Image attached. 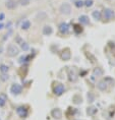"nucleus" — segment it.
Masks as SVG:
<instances>
[{
  "label": "nucleus",
  "mask_w": 115,
  "mask_h": 120,
  "mask_svg": "<svg viewBox=\"0 0 115 120\" xmlns=\"http://www.w3.org/2000/svg\"><path fill=\"white\" fill-rule=\"evenodd\" d=\"M84 5L88 6V7L92 6V5H93V0H86V3H84Z\"/></svg>",
  "instance_id": "412c9836"
},
{
  "label": "nucleus",
  "mask_w": 115,
  "mask_h": 120,
  "mask_svg": "<svg viewBox=\"0 0 115 120\" xmlns=\"http://www.w3.org/2000/svg\"><path fill=\"white\" fill-rule=\"evenodd\" d=\"M51 114H52V116L54 117V118H57V119L61 118V116H62V113L59 109H54L52 112H51Z\"/></svg>",
  "instance_id": "9d476101"
},
{
  "label": "nucleus",
  "mask_w": 115,
  "mask_h": 120,
  "mask_svg": "<svg viewBox=\"0 0 115 120\" xmlns=\"http://www.w3.org/2000/svg\"><path fill=\"white\" fill-rule=\"evenodd\" d=\"M96 112H97V109H96L95 107H90V108H88V110H87L88 115H90V116L95 115Z\"/></svg>",
  "instance_id": "2eb2a0df"
},
{
  "label": "nucleus",
  "mask_w": 115,
  "mask_h": 120,
  "mask_svg": "<svg viewBox=\"0 0 115 120\" xmlns=\"http://www.w3.org/2000/svg\"><path fill=\"white\" fill-rule=\"evenodd\" d=\"M30 26H31V22H30V20H25V22L22 23V29L23 30H28Z\"/></svg>",
  "instance_id": "f3484780"
},
{
  "label": "nucleus",
  "mask_w": 115,
  "mask_h": 120,
  "mask_svg": "<svg viewBox=\"0 0 115 120\" xmlns=\"http://www.w3.org/2000/svg\"><path fill=\"white\" fill-rule=\"evenodd\" d=\"M10 93L12 95H19L20 93H22V86H20L19 85H17V83H14V85L11 86V88H10Z\"/></svg>",
  "instance_id": "f03ea898"
},
{
  "label": "nucleus",
  "mask_w": 115,
  "mask_h": 120,
  "mask_svg": "<svg viewBox=\"0 0 115 120\" xmlns=\"http://www.w3.org/2000/svg\"><path fill=\"white\" fill-rule=\"evenodd\" d=\"M7 101V97L5 94H0V107H3Z\"/></svg>",
  "instance_id": "9b49d317"
},
{
  "label": "nucleus",
  "mask_w": 115,
  "mask_h": 120,
  "mask_svg": "<svg viewBox=\"0 0 115 120\" xmlns=\"http://www.w3.org/2000/svg\"><path fill=\"white\" fill-rule=\"evenodd\" d=\"M16 113L17 115H19V117H22V118H25V117H27V115H28V109H27L26 107H19L16 109Z\"/></svg>",
  "instance_id": "20e7f679"
},
{
  "label": "nucleus",
  "mask_w": 115,
  "mask_h": 120,
  "mask_svg": "<svg viewBox=\"0 0 115 120\" xmlns=\"http://www.w3.org/2000/svg\"><path fill=\"white\" fill-rule=\"evenodd\" d=\"M26 59H27L26 56H22V57L19 58V63H23V61H26Z\"/></svg>",
  "instance_id": "393cba45"
},
{
  "label": "nucleus",
  "mask_w": 115,
  "mask_h": 120,
  "mask_svg": "<svg viewBox=\"0 0 115 120\" xmlns=\"http://www.w3.org/2000/svg\"><path fill=\"white\" fill-rule=\"evenodd\" d=\"M93 16H94V19H95L100 20V19H101L102 14H101V12H100L99 10H95V11L93 12Z\"/></svg>",
  "instance_id": "dca6fc26"
},
{
  "label": "nucleus",
  "mask_w": 115,
  "mask_h": 120,
  "mask_svg": "<svg viewBox=\"0 0 115 120\" xmlns=\"http://www.w3.org/2000/svg\"><path fill=\"white\" fill-rule=\"evenodd\" d=\"M89 98H90V102H93V100H94V97H93V96L91 95V94L88 95V99H89Z\"/></svg>",
  "instance_id": "a878e982"
},
{
  "label": "nucleus",
  "mask_w": 115,
  "mask_h": 120,
  "mask_svg": "<svg viewBox=\"0 0 115 120\" xmlns=\"http://www.w3.org/2000/svg\"><path fill=\"white\" fill-rule=\"evenodd\" d=\"M19 50L15 45H9L7 48V56H9V57L16 56L19 54Z\"/></svg>",
  "instance_id": "f257e3e1"
},
{
  "label": "nucleus",
  "mask_w": 115,
  "mask_h": 120,
  "mask_svg": "<svg viewBox=\"0 0 115 120\" xmlns=\"http://www.w3.org/2000/svg\"><path fill=\"white\" fill-rule=\"evenodd\" d=\"M3 23H1V22H0V30H2V29H3Z\"/></svg>",
  "instance_id": "cd10ccee"
},
{
  "label": "nucleus",
  "mask_w": 115,
  "mask_h": 120,
  "mask_svg": "<svg viewBox=\"0 0 115 120\" xmlns=\"http://www.w3.org/2000/svg\"><path fill=\"white\" fill-rule=\"evenodd\" d=\"M61 58L63 60H68L69 58H70V52H69V50H65L63 51V52L61 53Z\"/></svg>",
  "instance_id": "f8f14e48"
},
{
  "label": "nucleus",
  "mask_w": 115,
  "mask_h": 120,
  "mask_svg": "<svg viewBox=\"0 0 115 120\" xmlns=\"http://www.w3.org/2000/svg\"><path fill=\"white\" fill-rule=\"evenodd\" d=\"M16 1L15 0H7L6 2H5V6H6L8 9H14V8L16 7Z\"/></svg>",
  "instance_id": "0eeeda50"
},
{
  "label": "nucleus",
  "mask_w": 115,
  "mask_h": 120,
  "mask_svg": "<svg viewBox=\"0 0 115 120\" xmlns=\"http://www.w3.org/2000/svg\"><path fill=\"white\" fill-rule=\"evenodd\" d=\"M83 5H84L83 1H77V2H75V6H77V7H81Z\"/></svg>",
  "instance_id": "b1692460"
},
{
  "label": "nucleus",
  "mask_w": 115,
  "mask_h": 120,
  "mask_svg": "<svg viewBox=\"0 0 115 120\" xmlns=\"http://www.w3.org/2000/svg\"><path fill=\"white\" fill-rule=\"evenodd\" d=\"M52 33H53V29L51 28L50 26H45L43 28V34L45 36H49L52 34Z\"/></svg>",
  "instance_id": "1a4fd4ad"
},
{
  "label": "nucleus",
  "mask_w": 115,
  "mask_h": 120,
  "mask_svg": "<svg viewBox=\"0 0 115 120\" xmlns=\"http://www.w3.org/2000/svg\"><path fill=\"white\" fill-rule=\"evenodd\" d=\"M20 45H22V48H23V49L25 50V51H27V50L29 49V45L27 44V43H25V42H23V44H20Z\"/></svg>",
  "instance_id": "5701e85b"
},
{
  "label": "nucleus",
  "mask_w": 115,
  "mask_h": 120,
  "mask_svg": "<svg viewBox=\"0 0 115 120\" xmlns=\"http://www.w3.org/2000/svg\"><path fill=\"white\" fill-rule=\"evenodd\" d=\"M60 11H61L62 13H64V14H69V13H70V11H71L70 5H69L68 3L62 4L61 6H60Z\"/></svg>",
  "instance_id": "423d86ee"
},
{
  "label": "nucleus",
  "mask_w": 115,
  "mask_h": 120,
  "mask_svg": "<svg viewBox=\"0 0 115 120\" xmlns=\"http://www.w3.org/2000/svg\"><path fill=\"white\" fill-rule=\"evenodd\" d=\"M102 74H103V71L101 68H96L94 70V76H101Z\"/></svg>",
  "instance_id": "6ab92c4d"
},
{
  "label": "nucleus",
  "mask_w": 115,
  "mask_h": 120,
  "mask_svg": "<svg viewBox=\"0 0 115 120\" xmlns=\"http://www.w3.org/2000/svg\"><path fill=\"white\" fill-rule=\"evenodd\" d=\"M3 19H4V14L3 13H0V22H2Z\"/></svg>",
  "instance_id": "bb28decb"
},
{
  "label": "nucleus",
  "mask_w": 115,
  "mask_h": 120,
  "mask_svg": "<svg viewBox=\"0 0 115 120\" xmlns=\"http://www.w3.org/2000/svg\"><path fill=\"white\" fill-rule=\"evenodd\" d=\"M0 71H1V73H7L8 72V66L7 65H4V64H1L0 65Z\"/></svg>",
  "instance_id": "a211bd4d"
},
{
  "label": "nucleus",
  "mask_w": 115,
  "mask_h": 120,
  "mask_svg": "<svg viewBox=\"0 0 115 120\" xmlns=\"http://www.w3.org/2000/svg\"><path fill=\"white\" fill-rule=\"evenodd\" d=\"M80 22L81 23H84V25H88V23H90V19L87 15H81L80 17Z\"/></svg>",
  "instance_id": "4468645a"
},
{
  "label": "nucleus",
  "mask_w": 115,
  "mask_h": 120,
  "mask_svg": "<svg viewBox=\"0 0 115 120\" xmlns=\"http://www.w3.org/2000/svg\"><path fill=\"white\" fill-rule=\"evenodd\" d=\"M103 15H104V19H113L114 16H115V13L114 11L112 9H109V8H107V9L104 10V13H103Z\"/></svg>",
  "instance_id": "7ed1b4c3"
},
{
  "label": "nucleus",
  "mask_w": 115,
  "mask_h": 120,
  "mask_svg": "<svg viewBox=\"0 0 115 120\" xmlns=\"http://www.w3.org/2000/svg\"><path fill=\"white\" fill-rule=\"evenodd\" d=\"M59 30L62 34H67L69 31V26L66 22H62V23H60V26H59Z\"/></svg>",
  "instance_id": "6e6552de"
},
{
  "label": "nucleus",
  "mask_w": 115,
  "mask_h": 120,
  "mask_svg": "<svg viewBox=\"0 0 115 120\" xmlns=\"http://www.w3.org/2000/svg\"><path fill=\"white\" fill-rule=\"evenodd\" d=\"M0 79H1L2 82H6V80L8 79V74H6V73H2L1 75H0Z\"/></svg>",
  "instance_id": "aec40b11"
},
{
  "label": "nucleus",
  "mask_w": 115,
  "mask_h": 120,
  "mask_svg": "<svg viewBox=\"0 0 115 120\" xmlns=\"http://www.w3.org/2000/svg\"><path fill=\"white\" fill-rule=\"evenodd\" d=\"M97 86H98V89L100 91H105V90L107 89V83L105 82H100L98 85H97Z\"/></svg>",
  "instance_id": "ddd939ff"
},
{
  "label": "nucleus",
  "mask_w": 115,
  "mask_h": 120,
  "mask_svg": "<svg viewBox=\"0 0 115 120\" xmlns=\"http://www.w3.org/2000/svg\"><path fill=\"white\" fill-rule=\"evenodd\" d=\"M64 93V86L61 85V83H57L56 86L54 88V94L57 96H60Z\"/></svg>",
  "instance_id": "39448f33"
},
{
  "label": "nucleus",
  "mask_w": 115,
  "mask_h": 120,
  "mask_svg": "<svg viewBox=\"0 0 115 120\" xmlns=\"http://www.w3.org/2000/svg\"><path fill=\"white\" fill-rule=\"evenodd\" d=\"M19 3L22 5H28L30 3V0H19Z\"/></svg>",
  "instance_id": "4be33fe9"
},
{
  "label": "nucleus",
  "mask_w": 115,
  "mask_h": 120,
  "mask_svg": "<svg viewBox=\"0 0 115 120\" xmlns=\"http://www.w3.org/2000/svg\"><path fill=\"white\" fill-rule=\"evenodd\" d=\"M0 120H1V119H0Z\"/></svg>",
  "instance_id": "c85d7f7f"
}]
</instances>
